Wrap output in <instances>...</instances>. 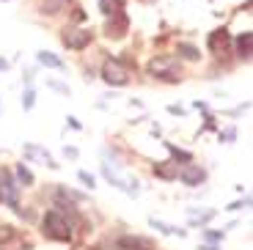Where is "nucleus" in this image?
<instances>
[{
  "mask_svg": "<svg viewBox=\"0 0 253 250\" xmlns=\"http://www.w3.org/2000/svg\"><path fill=\"white\" fill-rule=\"evenodd\" d=\"M44 234L50 239H55V242H69L72 239V225H69V220L63 217V212L52 209V212L44 214Z\"/></svg>",
  "mask_w": 253,
  "mask_h": 250,
  "instance_id": "nucleus-1",
  "label": "nucleus"
},
{
  "mask_svg": "<svg viewBox=\"0 0 253 250\" xmlns=\"http://www.w3.org/2000/svg\"><path fill=\"white\" fill-rule=\"evenodd\" d=\"M129 77H132V72L124 61H105V66H102V80L108 85H126Z\"/></svg>",
  "mask_w": 253,
  "mask_h": 250,
  "instance_id": "nucleus-2",
  "label": "nucleus"
},
{
  "mask_svg": "<svg viewBox=\"0 0 253 250\" xmlns=\"http://www.w3.org/2000/svg\"><path fill=\"white\" fill-rule=\"evenodd\" d=\"M149 72H152L154 77H160V80H165V83L182 80V69H179L171 58H154V61L149 63Z\"/></svg>",
  "mask_w": 253,
  "mask_h": 250,
  "instance_id": "nucleus-3",
  "label": "nucleus"
},
{
  "mask_svg": "<svg viewBox=\"0 0 253 250\" xmlns=\"http://www.w3.org/2000/svg\"><path fill=\"white\" fill-rule=\"evenodd\" d=\"M176 179L182 181V184H187V187H198V184L207 179V170H204L201 165H193V160H190V163H184V168L176 170Z\"/></svg>",
  "mask_w": 253,
  "mask_h": 250,
  "instance_id": "nucleus-4",
  "label": "nucleus"
},
{
  "mask_svg": "<svg viewBox=\"0 0 253 250\" xmlns=\"http://www.w3.org/2000/svg\"><path fill=\"white\" fill-rule=\"evenodd\" d=\"M91 39H94V33H91V31H69V28H66L63 44H66L69 50H85V47L91 44Z\"/></svg>",
  "mask_w": 253,
  "mask_h": 250,
  "instance_id": "nucleus-5",
  "label": "nucleus"
},
{
  "mask_svg": "<svg viewBox=\"0 0 253 250\" xmlns=\"http://www.w3.org/2000/svg\"><path fill=\"white\" fill-rule=\"evenodd\" d=\"M129 31V19H126V14H113V17H108V25H105V33H108L110 39H121L124 33Z\"/></svg>",
  "mask_w": 253,
  "mask_h": 250,
  "instance_id": "nucleus-6",
  "label": "nucleus"
},
{
  "mask_svg": "<svg viewBox=\"0 0 253 250\" xmlns=\"http://www.w3.org/2000/svg\"><path fill=\"white\" fill-rule=\"evenodd\" d=\"M17 195H19V187L11 179H0V201H3V204L17 209Z\"/></svg>",
  "mask_w": 253,
  "mask_h": 250,
  "instance_id": "nucleus-7",
  "label": "nucleus"
},
{
  "mask_svg": "<svg viewBox=\"0 0 253 250\" xmlns=\"http://www.w3.org/2000/svg\"><path fill=\"white\" fill-rule=\"evenodd\" d=\"M154 176H157V179H163V181H173V179H176V165H173V163H157V165H154Z\"/></svg>",
  "mask_w": 253,
  "mask_h": 250,
  "instance_id": "nucleus-8",
  "label": "nucleus"
},
{
  "mask_svg": "<svg viewBox=\"0 0 253 250\" xmlns=\"http://www.w3.org/2000/svg\"><path fill=\"white\" fill-rule=\"evenodd\" d=\"M0 248H3V250H31V245L19 237V234H11V237L0 239Z\"/></svg>",
  "mask_w": 253,
  "mask_h": 250,
  "instance_id": "nucleus-9",
  "label": "nucleus"
},
{
  "mask_svg": "<svg viewBox=\"0 0 253 250\" xmlns=\"http://www.w3.org/2000/svg\"><path fill=\"white\" fill-rule=\"evenodd\" d=\"M36 61L42 63V66H47V69H63V61L55 55V52H47V50H42L36 55Z\"/></svg>",
  "mask_w": 253,
  "mask_h": 250,
  "instance_id": "nucleus-10",
  "label": "nucleus"
},
{
  "mask_svg": "<svg viewBox=\"0 0 253 250\" xmlns=\"http://www.w3.org/2000/svg\"><path fill=\"white\" fill-rule=\"evenodd\" d=\"M226 44H228V31H226V28H223V31H215L212 36H209V50H212V52L226 50Z\"/></svg>",
  "mask_w": 253,
  "mask_h": 250,
  "instance_id": "nucleus-11",
  "label": "nucleus"
},
{
  "mask_svg": "<svg viewBox=\"0 0 253 250\" xmlns=\"http://www.w3.org/2000/svg\"><path fill=\"white\" fill-rule=\"evenodd\" d=\"M99 8L105 17H113V14L124 11V0H99Z\"/></svg>",
  "mask_w": 253,
  "mask_h": 250,
  "instance_id": "nucleus-12",
  "label": "nucleus"
},
{
  "mask_svg": "<svg viewBox=\"0 0 253 250\" xmlns=\"http://www.w3.org/2000/svg\"><path fill=\"white\" fill-rule=\"evenodd\" d=\"M251 39H253V33H251V31H245L240 39H237V55L245 58V61L251 58Z\"/></svg>",
  "mask_w": 253,
  "mask_h": 250,
  "instance_id": "nucleus-13",
  "label": "nucleus"
},
{
  "mask_svg": "<svg viewBox=\"0 0 253 250\" xmlns=\"http://www.w3.org/2000/svg\"><path fill=\"white\" fill-rule=\"evenodd\" d=\"M149 223H152V228H157V231H163V234H171V237H184V234H187V231H182V228H176V225H168L157 217H152Z\"/></svg>",
  "mask_w": 253,
  "mask_h": 250,
  "instance_id": "nucleus-14",
  "label": "nucleus"
},
{
  "mask_svg": "<svg viewBox=\"0 0 253 250\" xmlns=\"http://www.w3.org/2000/svg\"><path fill=\"white\" fill-rule=\"evenodd\" d=\"M69 3L72 0H44V3H42V11L44 14H61V11H66Z\"/></svg>",
  "mask_w": 253,
  "mask_h": 250,
  "instance_id": "nucleus-15",
  "label": "nucleus"
},
{
  "mask_svg": "<svg viewBox=\"0 0 253 250\" xmlns=\"http://www.w3.org/2000/svg\"><path fill=\"white\" fill-rule=\"evenodd\" d=\"M119 245L126 250H149V242H146V239H138V237H124Z\"/></svg>",
  "mask_w": 253,
  "mask_h": 250,
  "instance_id": "nucleus-16",
  "label": "nucleus"
},
{
  "mask_svg": "<svg viewBox=\"0 0 253 250\" xmlns=\"http://www.w3.org/2000/svg\"><path fill=\"white\" fill-rule=\"evenodd\" d=\"M215 214H217L215 209H207V212H190V223L193 225H207Z\"/></svg>",
  "mask_w": 253,
  "mask_h": 250,
  "instance_id": "nucleus-17",
  "label": "nucleus"
},
{
  "mask_svg": "<svg viewBox=\"0 0 253 250\" xmlns=\"http://www.w3.org/2000/svg\"><path fill=\"white\" fill-rule=\"evenodd\" d=\"M176 52L184 58V61H198V58H201V52H198L193 44H179V50H176Z\"/></svg>",
  "mask_w": 253,
  "mask_h": 250,
  "instance_id": "nucleus-18",
  "label": "nucleus"
},
{
  "mask_svg": "<svg viewBox=\"0 0 253 250\" xmlns=\"http://www.w3.org/2000/svg\"><path fill=\"white\" fill-rule=\"evenodd\" d=\"M201 237L207 239V242H215V245H217L223 237H226V231H215V228H204V231H201Z\"/></svg>",
  "mask_w": 253,
  "mask_h": 250,
  "instance_id": "nucleus-19",
  "label": "nucleus"
},
{
  "mask_svg": "<svg viewBox=\"0 0 253 250\" xmlns=\"http://www.w3.org/2000/svg\"><path fill=\"white\" fill-rule=\"evenodd\" d=\"M33 105H36V91L28 85V88H25V94H22V107H25V110H31Z\"/></svg>",
  "mask_w": 253,
  "mask_h": 250,
  "instance_id": "nucleus-20",
  "label": "nucleus"
},
{
  "mask_svg": "<svg viewBox=\"0 0 253 250\" xmlns=\"http://www.w3.org/2000/svg\"><path fill=\"white\" fill-rule=\"evenodd\" d=\"M17 179L22 181L25 187H28V184H33V173H31V170L25 168V165H19V168H17Z\"/></svg>",
  "mask_w": 253,
  "mask_h": 250,
  "instance_id": "nucleus-21",
  "label": "nucleus"
},
{
  "mask_svg": "<svg viewBox=\"0 0 253 250\" xmlns=\"http://www.w3.org/2000/svg\"><path fill=\"white\" fill-rule=\"evenodd\" d=\"M168 151H171V154H173V160H179V163H190V160H193V157H190L187 151H179L173 143H168Z\"/></svg>",
  "mask_w": 253,
  "mask_h": 250,
  "instance_id": "nucleus-22",
  "label": "nucleus"
},
{
  "mask_svg": "<svg viewBox=\"0 0 253 250\" xmlns=\"http://www.w3.org/2000/svg\"><path fill=\"white\" fill-rule=\"evenodd\" d=\"M47 85H50L52 91H58V94H69V85H63V83H58V80H47Z\"/></svg>",
  "mask_w": 253,
  "mask_h": 250,
  "instance_id": "nucleus-23",
  "label": "nucleus"
},
{
  "mask_svg": "<svg viewBox=\"0 0 253 250\" xmlns=\"http://www.w3.org/2000/svg\"><path fill=\"white\" fill-rule=\"evenodd\" d=\"M77 176H80V181L85 184V187H94V184H96V181H94V176H91V173H85V170H80Z\"/></svg>",
  "mask_w": 253,
  "mask_h": 250,
  "instance_id": "nucleus-24",
  "label": "nucleus"
},
{
  "mask_svg": "<svg viewBox=\"0 0 253 250\" xmlns=\"http://www.w3.org/2000/svg\"><path fill=\"white\" fill-rule=\"evenodd\" d=\"M242 207H251V198H248V195L242 201H237V204H231L228 209H231V212H237V209H242Z\"/></svg>",
  "mask_w": 253,
  "mask_h": 250,
  "instance_id": "nucleus-25",
  "label": "nucleus"
},
{
  "mask_svg": "<svg viewBox=\"0 0 253 250\" xmlns=\"http://www.w3.org/2000/svg\"><path fill=\"white\" fill-rule=\"evenodd\" d=\"M237 138V132L234 129H226V132H220V140H234Z\"/></svg>",
  "mask_w": 253,
  "mask_h": 250,
  "instance_id": "nucleus-26",
  "label": "nucleus"
},
{
  "mask_svg": "<svg viewBox=\"0 0 253 250\" xmlns=\"http://www.w3.org/2000/svg\"><path fill=\"white\" fill-rule=\"evenodd\" d=\"M168 110H171L173 116H182V113H184V110H182V107H179V105H171V107H168Z\"/></svg>",
  "mask_w": 253,
  "mask_h": 250,
  "instance_id": "nucleus-27",
  "label": "nucleus"
},
{
  "mask_svg": "<svg viewBox=\"0 0 253 250\" xmlns=\"http://www.w3.org/2000/svg\"><path fill=\"white\" fill-rule=\"evenodd\" d=\"M198 250H217V245H215V242H212V245H201Z\"/></svg>",
  "mask_w": 253,
  "mask_h": 250,
  "instance_id": "nucleus-28",
  "label": "nucleus"
},
{
  "mask_svg": "<svg viewBox=\"0 0 253 250\" xmlns=\"http://www.w3.org/2000/svg\"><path fill=\"white\" fill-rule=\"evenodd\" d=\"M6 66H8V63H6V61H3V58H0V72L6 69Z\"/></svg>",
  "mask_w": 253,
  "mask_h": 250,
  "instance_id": "nucleus-29",
  "label": "nucleus"
},
{
  "mask_svg": "<svg viewBox=\"0 0 253 250\" xmlns=\"http://www.w3.org/2000/svg\"><path fill=\"white\" fill-rule=\"evenodd\" d=\"M143 3H152V0H143Z\"/></svg>",
  "mask_w": 253,
  "mask_h": 250,
  "instance_id": "nucleus-30",
  "label": "nucleus"
}]
</instances>
